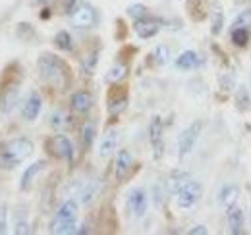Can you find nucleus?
Returning <instances> with one entry per match:
<instances>
[{
    "label": "nucleus",
    "mask_w": 251,
    "mask_h": 235,
    "mask_svg": "<svg viewBox=\"0 0 251 235\" xmlns=\"http://www.w3.org/2000/svg\"><path fill=\"white\" fill-rule=\"evenodd\" d=\"M33 154V143L25 137L10 139L0 148V168L2 170H12L18 164H22L27 156Z\"/></svg>",
    "instance_id": "nucleus-1"
},
{
    "label": "nucleus",
    "mask_w": 251,
    "mask_h": 235,
    "mask_svg": "<svg viewBox=\"0 0 251 235\" xmlns=\"http://www.w3.org/2000/svg\"><path fill=\"white\" fill-rule=\"evenodd\" d=\"M77 226V203L68 199L56 212L52 224H50V232L58 235H66V234H75Z\"/></svg>",
    "instance_id": "nucleus-2"
},
{
    "label": "nucleus",
    "mask_w": 251,
    "mask_h": 235,
    "mask_svg": "<svg viewBox=\"0 0 251 235\" xmlns=\"http://www.w3.org/2000/svg\"><path fill=\"white\" fill-rule=\"evenodd\" d=\"M39 71H41V77L52 85L62 89L66 85V79H68V71H66V66L58 56L54 54H43L39 60Z\"/></svg>",
    "instance_id": "nucleus-3"
},
{
    "label": "nucleus",
    "mask_w": 251,
    "mask_h": 235,
    "mask_svg": "<svg viewBox=\"0 0 251 235\" xmlns=\"http://www.w3.org/2000/svg\"><path fill=\"white\" fill-rule=\"evenodd\" d=\"M70 14V22L74 27L77 29H89V27H95L99 18H97V12L91 4L83 2V0H74L72 2V8L68 10Z\"/></svg>",
    "instance_id": "nucleus-4"
},
{
    "label": "nucleus",
    "mask_w": 251,
    "mask_h": 235,
    "mask_svg": "<svg viewBox=\"0 0 251 235\" xmlns=\"http://www.w3.org/2000/svg\"><path fill=\"white\" fill-rule=\"evenodd\" d=\"M203 197V187L201 183L188 179L178 191H176V203L180 208H191L199 203V199Z\"/></svg>",
    "instance_id": "nucleus-5"
},
{
    "label": "nucleus",
    "mask_w": 251,
    "mask_h": 235,
    "mask_svg": "<svg viewBox=\"0 0 251 235\" xmlns=\"http://www.w3.org/2000/svg\"><path fill=\"white\" fill-rule=\"evenodd\" d=\"M199 135H201V123L199 121L191 123L189 127H186L180 133V137H178V158H186L189 152L193 150Z\"/></svg>",
    "instance_id": "nucleus-6"
},
{
    "label": "nucleus",
    "mask_w": 251,
    "mask_h": 235,
    "mask_svg": "<svg viewBox=\"0 0 251 235\" xmlns=\"http://www.w3.org/2000/svg\"><path fill=\"white\" fill-rule=\"evenodd\" d=\"M147 206H149V197H147V193L143 189H131L129 191V195H127V208H129V212L133 216H137V218L145 216Z\"/></svg>",
    "instance_id": "nucleus-7"
},
{
    "label": "nucleus",
    "mask_w": 251,
    "mask_h": 235,
    "mask_svg": "<svg viewBox=\"0 0 251 235\" xmlns=\"http://www.w3.org/2000/svg\"><path fill=\"white\" fill-rule=\"evenodd\" d=\"M162 133H164L162 119H160V118H153V119H151V125H149V141H151V145H153V150H155V156H157V158H160L162 152H164Z\"/></svg>",
    "instance_id": "nucleus-8"
},
{
    "label": "nucleus",
    "mask_w": 251,
    "mask_h": 235,
    "mask_svg": "<svg viewBox=\"0 0 251 235\" xmlns=\"http://www.w3.org/2000/svg\"><path fill=\"white\" fill-rule=\"evenodd\" d=\"M133 168V156L129 150H118L116 154V166H114V174H116V179L118 181H124L126 177L129 176Z\"/></svg>",
    "instance_id": "nucleus-9"
},
{
    "label": "nucleus",
    "mask_w": 251,
    "mask_h": 235,
    "mask_svg": "<svg viewBox=\"0 0 251 235\" xmlns=\"http://www.w3.org/2000/svg\"><path fill=\"white\" fill-rule=\"evenodd\" d=\"M50 148H52V152H54L58 158L70 160V162L74 160V147H72V141H70L66 135H56V137H52Z\"/></svg>",
    "instance_id": "nucleus-10"
},
{
    "label": "nucleus",
    "mask_w": 251,
    "mask_h": 235,
    "mask_svg": "<svg viewBox=\"0 0 251 235\" xmlns=\"http://www.w3.org/2000/svg\"><path fill=\"white\" fill-rule=\"evenodd\" d=\"M41 108H43V98H41V94H39V93H31V94L25 98L24 106H22V116L25 118L27 121H33V119H37V116L41 114Z\"/></svg>",
    "instance_id": "nucleus-11"
},
{
    "label": "nucleus",
    "mask_w": 251,
    "mask_h": 235,
    "mask_svg": "<svg viewBox=\"0 0 251 235\" xmlns=\"http://www.w3.org/2000/svg\"><path fill=\"white\" fill-rule=\"evenodd\" d=\"M133 29H135L139 39H151V37H155L158 33V29H160V22L151 20V18L147 16V18H143V20H135Z\"/></svg>",
    "instance_id": "nucleus-12"
},
{
    "label": "nucleus",
    "mask_w": 251,
    "mask_h": 235,
    "mask_svg": "<svg viewBox=\"0 0 251 235\" xmlns=\"http://www.w3.org/2000/svg\"><path fill=\"white\" fill-rule=\"evenodd\" d=\"M226 214H228V226H230V232H232L234 235L244 234V228H246L244 210L234 205L232 208H228V210H226Z\"/></svg>",
    "instance_id": "nucleus-13"
},
{
    "label": "nucleus",
    "mask_w": 251,
    "mask_h": 235,
    "mask_svg": "<svg viewBox=\"0 0 251 235\" xmlns=\"http://www.w3.org/2000/svg\"><path fill=\"white\" fill-rule=\"evenodd\" d=\"M238 197H240L238 185H232V183L230 185H224L219 193V205L224 210H228V208H232V206L238 203Z\"/></svg>",
    "instance_id": "nucleus-14"
},
{
    "label": "nucleus",
    "mask_w": 251,
    "mask_h": 235,
    "mask_svg": "<svg viewBox=\"0 0 251 235\" xmlns=\"http://www.w3.org/2000/svg\"><path fill=\"white\" fill-rule=\"evenodd\" d=\"M93 106V96L87 93V91H79L72 96V110L77 112V114H85L89 112Z\"/></svg>",
    "instance_id": "nucleus-15"
},
{
    "label": "nucleus",
    "mask_w": 251,
    "mask_h": 235,
    "mask_svg": "<svg viewBox=\"0 0 251 235\" xmlns=\"http://www.w3.org/2000/svg\"><path fill=\"white\" fill-rule=\"evenodd\" d=\"M43 168H45V160L33 162L31 166H27L25 172H24V176H22V179H20V189H22V191H27V189L33 185L35 177L43 172Z\"/></svg>",
    "instance_id": "nucleus-16"
},
{
    "label": "nucleus",
    "mask_w": 251,
    "mask_h": 235,
    "mask_svg": "<svg viewBox=\"0 0 251 235\" xmlns=\"http://www.w3.org/2000/svg\"><path fill=\"white\" fill-rule=\"evenodd\" d=\"M203 64V58L195 52V50H184L178 58H176V68L180 70H195Z\"/></svg>",
    "instance_id": "nucleus-17"
},
{
    "label": "nucleus",
    "mask_w": 251,
    "mask_h": 235,
    "mask_svg": "<svg viewBox=\"0 0 251 235\" xmlns=\"http://www.w3.org/2000/svg\"><path fill=\"white\" fill-rule=\"evenodd\" d=\"M116 145H118V131H116V129L106 131V133L102 135V139H100V145H99V156L106 158L108 154L114 152Z\"/></svg>",
    "instance_id": "nucleus-18"
},
{
    "label": "nucleus",
    "mask_w": 251,
    "mask_h": 235,
    "mask_svg": "<svg viewBox=\"0 0 251 235\" xmlns=\"http://www.w3.org/2000/svg\"><path fill=\"white\" fill-rule=\"evenodd\" d=\"M99 193H100V183H99V179L89 181V183L83 187V191H81V203H83V205H91L95 199L99 197Z\"/></svg>",
    "instance_id": "nucleus-19"
},
{
    "label": "nucleus",
    "mask_w": 251,
    "mask_h": 235,
    "mask_svg": "<svg viewBox=\"0 0 251 235\" xmlns=\"http://www.w3.org/2000/svg\"><path fill=\"white\" fill-rule=\"evenodd\" d=\"M236 104H238V110H242V112H248L251 108V94L248 87H238V91H236Z\"/></svg>",
    "instance_id": "nucleus-20"
},
{
    "label": "nucleus",
    "mask_w": 251,
    "mask_h": 235,
    "mask_svg": "<svg viewBox=\"0 0 251 235\" xmlns=\"http://www.w3.org/2000/svg\"><path fill=\"white\" fill-rule=\"evenodd\" d=\"M151 58L155 60V64H158V66H166V64L170 62V58H172V54H170V48H168L166 45H158L157 48L153 50Z\"/></svg>",
    "instance_id": "nucleus-21"
},
{
    "label": "nucleus",
    "mask_w": 251,
    "mask_h": 235,
    "mask_svg": "<svg viewBox=\"0 0 251 235\" xmlns=\"http://www.w3.org/2000/svg\"><path fill=\"white\" fill-rule=\"evenodd\" d=\"M54 45L64 50V52H72L74 50V43H72V37L68 31H58L56 37H54Z\"/></svg>",
    "instance_id": "nucleus-22"
},
{
    "label": "nucleus",
    "mask_w": 251,
    "mask_h": 235,
    "mask_svg": "<svg viewBox=\"0 0 251 235\" xmlns=\"http://www.w3.org/2000/svg\"><path fill=\"white\" fill-rule=\"evenodd\" d=\"M250 27H251V8H246L232 22V29H250Z\"/></svg>",
    "instance_id": "nucleus-23"
},
{
    "label": "nucleus",
    "mask_w": 251,
    "mask_h": 235,
    "mask_svg": "<svg viewBox=\"0 0 251 235\" xmlns=\"http://www.w3.org/2000/svg\"><path fill=\"white\" fill-rule=\"evenodd\" d=\"M126 73H127V66H124V64H116V66H112V68L108 70V73H106V81H108V83H118L120 79H124Z\"/></svg>",
    "instance_id": "nucleus-24"
},
{
    "label": "nucleus",
    "mask_w": 251,
    "mask_h": 235,
    "mask_svg": "<svg viewBox=\"0 0 251 235\" xmlns=\"http://www.w3.org/2000/svg\"><path fill=\"white\" fill-rule=\"evenodd\" d=\"M189 177H188V174L186 172H172V176H170V179H168V189L172 191V193H176L186 181H188Z\"/></svg>",
    "instance_id": "nucleus-25"
},
{
    "label": "nucleus",
    "mask_w": 251,
    "mask_h": 235,
    "mask_svg": "<svg viewBox=\"0 0 251 235\" xmlns=\"http://www.w3.org/2000/svg\"><path fill=\"white\" fill-rule=\"evenodd\" d=\"M230 39L236 47H246L248 41H250V35H248V29H232Z\"/></svg>",
    "instance_id": "nucleus-26"
},
{
    "label": "nucleus",
    "mask_w": 251,
    "mask_h": 235,
    "mask_svg": "<svg viewBox=\"0 0 251 235\" xmlns=\"http://www.w3.org/2000/svg\"><path fill=\"white\" fill-rule=\"evenodd\" d=\"M127 14L133 20H143V18L149 16V12H147V8L143 4H131V6H127Z\"/></svg>",
    "instance_id": "nucleus-27"
},
{
    "label": "nucleus",
    "mask_w": 251,
    "mask_h": 235,
    "mask_svg": "<svg viewBox=\"0 0 251 235\" xmlns=\"http://www.w3.org/2000/svg\"><path fill=\"white\" fill-rule=\"evenodd\" d=\"M95 66H97V52H91V54H87L83 62H81V68H83V71L87 73V75H91L95 71Z\"/></svg>",
    "instance_id": "nucleus-28"
},
{
    "label": "nucleus",
    "mask_w": 251,
    "mask_h": 235,
    "mask_svg": "<svg viewBox=\"0 0 251 235\" xmlns=\"http://www.w3.org/2000/svg\"><path fill=\"white\" fill-rule=\"evenodd\" d=\"M222 27H224V14L220 10H215L213 12V27H211L213 35H219Z\"/></svg>",
    "instance_id": "nucleus-29"
},
{
    "label": "nucleus",
    "mask_w": 251,
    "mask_h": 235,
    "mask_svg": "<svg viewBox=\"0 0 251 235\" xmlns=\"http://www.w3.org/2000/svg\"><path fill=\"white\" fill-rule=\"evenodd\" d=\"M81 133H83V145L85 147H91L95 141V125L93 123H85Z\"/></svg>",
    "instance_id": "nucleus-30"
},
{
    "label": "nucleus",
    "mask_w": 251,
    "mask_h": 235,
    "mask_svg": "<svg viewBox=\"0 0 251 235\" xmlns=\"http://www.w3.org/2000/svg\"><path fill=\"white\" fill-rule=\"evenodd\" d=\"M8 232V206L0 205V235Z\"/></svg>",
    "instance_id": "nucleus-31"
},
{
    "label": "nucleus",
    "mask_w": 251,
    "mask_h": 235,
    "mask_svg": "<svg viewBox=\"0 0 251 235\" xmlns=\"http://www.w3.org/2000/svg\"><path fill=\"white\" fill-rule=\"evenodd\" d=\"M50 125H52L54 129H62L64 125H66V121H64V114H62V112H54V114L50 116Z\"/></svg>",
    "instance_id": "nucleus-32"
},
{
    "label": "nucleus",
    "mask_w": 251,
    "mask_h": 235,
    "mask_svg": "<svg viewBox=\"0 0 251 235\" xmlns=\"http://www.w3.org/2000/svg\"><path fill=\"white\" fill-rule=\"evenodd\" d=\"M220 83H222V89H224V91H232L234 85H236V79H234V75L230 73V75H222V77H220Z\"/></svg>",
    "instance_id": "nucleus-33"
},
{
    "label": "nucleus",
    "mask_w": 251,
    "mask_h": 235,
    "mask_svg": "<svg viewBox=\"0 0 251 235\" xmlns=\"http://www.w3.org/2000/svg\"><path fill=\"white\" fill-rule=\"evenodd\" d=\"M29 232H31V230H29V224H27L25 220H24V222H22V220L16 222V230H14L16 235H25V234H29Z\"/></svg>",
    "instance_id": "nucleus-34"
},
{
    "label": "nucleus",
    "mask_w": 251,
    "mask_h": 235,
    "mask_svg": "<svg viewBox=\"0 0 251 235\" xmlns=\"http://www.w3.org/2000/svg\"><path fill=\"white\" fill-rule=\"evenodd\" d=\"M207 234H209V230L205 226H195V228L189 230V235H207Z\"/></svg>",
    "instance_id": "nucleus-35"
},
{
    "label": "nucleus",
    "mask_w": 251,
    "mask_h": 235,
    "mask_svg": "<svg viewBox=\"0 0 251 235\" xmlns=\"http://www.w3.org/2000/svg\"><path fill=\"white\" fill-rule=\"evenodd\" d=\"M250 218H251V210H250Z\"/></svg>",
    "instance_id": "nucleus-36"
},
{
    "label": "nucleus",
    "mask_w": 251,
    "mask_h": 235,
    "mask_svg": "<svg viewBox=\"0 0 251 235\" xmlns=\"http://www.w3.org/2000/svg\"><path fill=\"white\" fill-rule=\"evenodd\" d=\"M250 83H251V77H250Z\"/></svg>",
    "instance_id": "nucleus-37"
}]
</instances>
